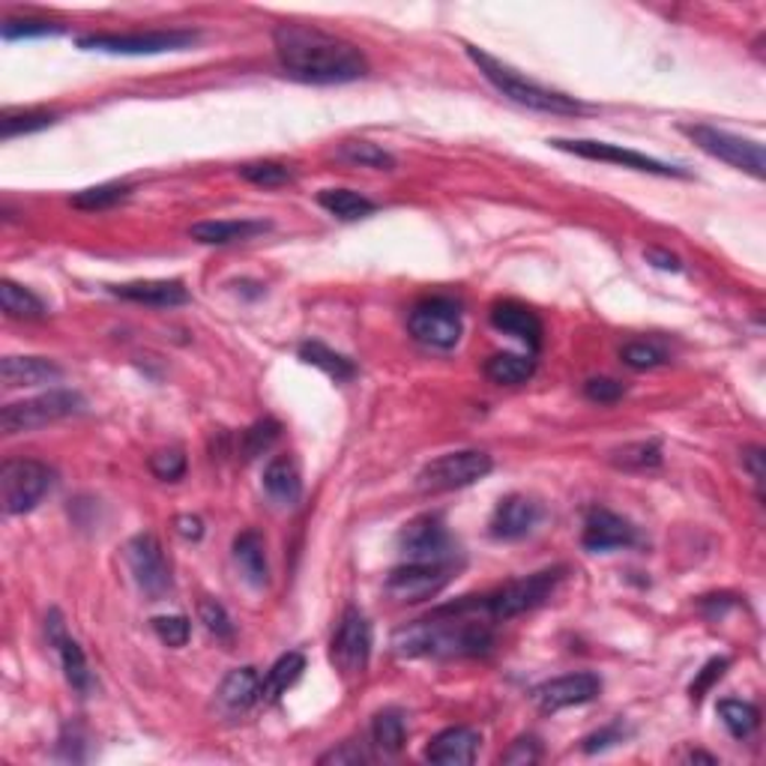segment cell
<instances>
[{
	"instance_id": "obj_52",
	"label": "cell",
	"mask_w": 766,
	"mask_h": 766,
	"mask_svg": "<svg viewBox=\"0 0 766 766\" xmlns=\"http://www.w3.org/2000/svg\"><path fill=\"white\" fill-rule=\"evenodd\" d=\"M743 464L748 470H752V477H755V482H757V485H760V482H764V449H760V447L745 449Z\"/></svg>"
},
{
	"instance_id": "obj_27",
	"label": "cell",
	"mask_w": 766,
	"mask_h": 766,
	"mask_svg": "<svg viewBox=\"0 0 766 766\" xmlns=\"http://www.w3.org/2000/svg\"><path fill=\"white\" fill-rule=\"evenodd\" d=\"M234 560L240 572L252 587H264L270 581V566H266V545L261 533L243 530L234 539Z\"/></svg>"
},
{
	"instance_id": "obj_2",
	"label": "cell",
	"mask_w": 766,
	"mask_h": 766,
	"mask_svg": "<svg viewBox=\"0 0 766 766\" xmlns=\"http://www.w3.org/2000/svg\"><path fill=\"white\" fill-rule=\"evenodd\" d=\"M482 602H456L437 608L428 620L407 623L393 635V649L405 659H458L482 656L494 647V632L477 614Z\"/></svg>"
},
{
	"instance_id": "obj_48",
	"label": "cell",
	"mask_w": 766,
	"mask_h": 766,
	"mask_svg": "<svg viewBox=\"0 0 766 766\" xmlns=\"http://www.w3.org/2000/svg\"><path fill=\"white\" fill-rule=\"evenodd\" d=\"M0 33L7 43H12V40H31V36H52V33H57V28L48 22H12L10 19Z\"/></svg>"
},
{
	"instance_id": "obj_49",
	"label": "cell",
	"mask_w": 766,
	"mask_h": 766,
	"mask_svg": "<svg viewBox=\"0 0 766 766\" xmlns=\"http://www.w3.org/2000/svg\"><path fill=\"white\" fill-rule=\"evenodd\" d=\"M614 743H623V731H620L617 724H614V727H602L599 734L587 736L584 752L587 755H597V752H605V748H611Z\"/></svg>"
},
{
	"instance_id": "obj_40",
	"label": "cell",
	"mask_w": 766,
	"mask_h": 766,
	"mask_svg": "<svg viewBox=\"0 0 766 766\" xmlns=\"http://www.w3.org/2000/svg\"><path fill=\"white\" fill-rule=\"evenodd\" d=\"M240 177L252 186H264V189H276V186H287L294 180V174L278 162H245V165H240Z\"/></svg>"
},
{
	"instance_id": "obj_33",
	"label": "cell",
	"mask_w": 766,
	"mask_h": 766,
	"mask_svg": "<svg viewBox=\"0 0 766 766\" xmlns=\"http://www.w3.org/2000/svg\"><path fill=\"white\" fill-rule=\"evenodd\" d=\"M372 740L381 752H386V755H398V752L405 748L407 740L405 715L398 713V710H383V713L374 715Z\"/></svg>"
},
{
	"instance_id": "obj_8",
	"label": "cell",
	"mask_w": 766,
	"mask_h": 766,
	"mask_svg": "<svg viewBox=\"0 0 766 766\" xmlns=\"http://www.w3.org/2000/svg\"><path fill=\"white\" fill-rule=\"evenodd\" d=\"M563 578V569H543V572H533L527 578H518V581H510L503 584L497 593L491 597H482V608L491 620H512L518 614H527L533 608H539L545 599L551 597L554 587L560 584Z\"/></svg>"
},
{
	"instance_id": "obj_39",
	"label": "cell",
	"mask_w": 766,
	"mask_h": 766,
	"mask_svg": "<svg viewBox=\"0 0 766 766\" xmlns=\"http://www.w3.org/2000/svg\"><path fill=\"white\" fill-rule=\"evenodd\" d=\"M54 123V114L48 111H3L0 118V135L10 141L19 139V135H28V132H36V129H45Z\"/></svg>"
},
{
	"instance_id": "obj_19",
	"label": "cell",
	"mask_w": 766,
	"mask_h": 766,
	"mask_svg": "<svg viewBox=\"0 0 766 766\" xmlns=\"http://www.w3.org/2000/svg\"><path fill=\"white\" fill-rule=\"evenodd\" d=\"M543 518V506L533 501V497H524V494H510L497 503V510L491 515V536L494 539H524L527 533L539 524Z\"/></svg>"
},
{
	"instance_id": "obj_29",
	"label": "cell",
	"mask_w": 766,
	"mask_h": 766,
	"mask_svg": "<svg viewBox=\"0 0 766 766\" xmlns=\"http://www.w3.org/2000/svg\"><path fill=\"white\" fill-rule=\"evenodd\" d=\"M536 372V360L527 353H494L485 360V377L501 386H522Z\"/></svg>"
},
{
	"instance_id": "obj_24",
	"label": "cell",
	"mask_w": 766,
	"mask_h": 766,
	"mask_svg": "<svg viewBox=\"0 0 766 766\" xmlns=\"http://www.w3.org/2000/svg\"><path fill=\"white\" fill-rule=\"evenodd\" d=\"M264 491L278 506H297L303 497V479H299L297 461L287 456L273 458L264 470Z\"/></svg>"
},
{
	"instance_id": "obj_7",
	"label": "cell",
	"mask_w": 766,
	"mask_h": 766,
	"mask_svg": "<svg viewBox=\"0 0 766 766\" xmlns=\"http://www.w3.org/2000/svg\"><path fill=\"white\" fill-rule=\"evenodd\" d=\"M494 468L489 452L482 449H458V452H447V456L435 458L428 461L426 468L419 470L416 477V485L423 491H456V489H468L479 479H485Z\"/></svg>"
},
{
	"instance_id": "obj_45",
	"label": "cell",
	"mask_w": 766,
	"mask_h": 766,
	"mask_svg": "<svg viewBox=\"0 0 766 766\" xmlns=\"http://www.w3.org/2000/svg\"><path fill=\"white\" fill-rule=\"evenodd\" d=\"M584 395L597 405H617L620 398L626 395V386L614 381V377H590L584 383Z\"/></svg>"
},
{
	"instance_id": "obj_47",
	"label": "cell",
	"mask_w": 766,
	"mask_h": 766,
	"mask_svg": "<svg viewBox=\"0 0 766 766\" xmlns=\"http://www.w3.org/2000/svg\"><path fill=\"white\" fill-rule=\"evenodd\" d=\"M539 757H543V745H539V740H536V736H522V740H515V743L510 745V752H506L501 760L512 766H527V764H536Z\"/></svg>"
},
{
	"instance_id": "obj_44",
	"label": "cell",
	"mask_w": 766,
	"mask_h": 766,
	"mask_svg": "<svg viewBox=\"0 0 766 766\" xmlns=\"http://www.w3.org/2000/svg\"><path fill=\"white\" fill-rule=\"evenodd\" d=\"M198 617H201L204 628H207L210 635H216V638L228 641L234 635V623H231L228 611H225L216 599H204L201 605H198Z\"/></svg>"
},
{
	"instance_id": "obj_12",
	"label": "cell",
	"mask_w": 766,
	"mask_h": 766,
	"mask_svg": "<svg viewBox=\"0 0 766 766\" xmlns=\"http://www.w3.org/2000/svg\"><path fill=\"white\" fill-rule=\"evenodd\" d=\"M551 147L563 150V153H572V156H581V160L593 162H611V165H623V168L644 171V174H656V177H689V171L677 168V165H668V162H659L647 156V153H638V150L620 147V144H608V141H587V139H554L548 141Z\"/></svg>"
},
{
	"instance_id": "obj_1",
	"label": "cell",
	"mask_w": 766,
	"mask_h": 766,
	"mask_svg": "<svg viewBox=\"0 0 766 766\" xmlns=\"http://www.w3.org/2000/svg\"><path fill=\"white\" fill-rule=\"evenodd\" d=\"M273 45L282 69L309 85H348L369 73L357 45L311 24H278Z\"/></svg>"
},
{
	"instance_id": "obj_30",
	"label": "cell",
	"mask_w": 766,
	"mask_h": 766,
	"mask_svg": "<svg viewBox=\"0 0 766 766\" xmlns=\"http://www.w3.org/2000/svg\"><path fill=\"white\" fill-rule=\"evenodd\" d=\"M318 204L332 214L341 222H357V219H365L377 210V204L369 201L365 195L351 189H324L318 192Z\"/></svg>"
},
{
	"instance_id": "obj_51",
	"label": "cell",
	"mask_w": 766,
	"mask_h": 766,
	"mask_svg": "<svg viewBox=\"0 0 766 766\" xmlns=\"http://www.w3.org/2000/svg\"><path fill=\"white\" fill-rule=\"evenodd\" d=\"M174 527H177V533H180L183 539H192V543H198L204 536L201 518H195V515H177Z\"/></svg>"
},
{
	"instance_id": "obj_18",
	"label": "cell",
	"mask_w": 766,
	"mask_h": 766,
	"mask_svg": "<svg viewBox=\"0 0 766 766\" xmlns=\"http://www.w3.org/2000/svg\"><path fill=\"white\" fill-rule=\"evenodd\" d=\"M45 632H48V641H52L57 656H61L66 682L73 686L75 692H90V689H94V674H90V665H87L85 659V649L78 647V641L66 635L64 617H61L57 611H52L48 620H45Z\"/></svg>"
},
{
	"instance_id": "obj_5",
	"label": "cell",
	"mask_w": 766,
	"mask_h": 766,
	"mask_svg": "<svg viewBox=\"0 0 766 766\" xmlns=\"http://www.w3.org/2000/svg\"><path fill=\"white\" fill-rule=\"evenodd\" d=\"M85 411V398L73 390H48L43 395H33L15 405H7L0 411V428L3 435H24L36 428L61 423L66 416H75Z\"/></svg>"
},
{
	"instance_id": "obj_37",
	"label": "cell",
	"mask_w": 766,
	"mask_h": 766,
	"mask_svg": "<svg viewBox=\"0 0 766 766\" xmlns=\"http://www.w3.org/2000/svg\"><path fill=\"white\" fill-rule=\"evenodd\" d=\"M127 195H129L127 183H102V186H90V189L75 192L73 207L94 214V210H108V207H114V204L123 201Z\"/></svg>"
},
{
	"instance_id": "obj_23",
	"label": "cell",
	"mask_w": 766,
	"mask_h": 766,
	"mask_svg": "<svg viewBox=\"0 0 766 766\" xmlns=\"http://www.w3.org/2000/svg\"><path fill=\"white\" fill-rule=\"evenodd\" d=\"M61 377H64L61 365H54L45 357H7V360L0 362V381H3L7 390L57 383Z\"/></svg>"
},
{
	"instance_id": "obj_16",
	"label": "cell",
	"mask_w": 766,
	"mask_h": 766,
	"mask_svg": "<svg viewBox=\"0 0 766 766\" xmlns=\"http://www.w3.org/2000/svg\"><path fill=\"white\" fill-rule=\"evenodd\" d=\"M599 694H602V680L597 674L593 670H578V674H566V677L543 682L533 692V701L539 703L543 713H557V710H566V707H581V703L597 701Z\"/></svg>"
},
{
	"instance_id": "obj_26",
	"label": "cell",
	"mask_w": 766,
	"mask_h": 766,
	"mask_svg": "<svg viewBox=\"0 0 766 766\" xmlns=\"http://www.w3.org/2000/svg\"><path fill=\"white\" fill-rule=\"evenodd\" d=\"M270 231V222H255V219H234V222H198L189 228L192 240L204 245H228L243 243L252 237Z\"/></svg>"
},
{
	"instance_id": "obj_32",
	"label": "cell",
	"mask_w": 766,
	"mask_h": 766,
	"mask_svg": "<svg viewBox=\"0 0 766 766\" xmlns=\"http://www.w3.org/2000/svg\"><path fill=\"white\" fill-rule=\"evenodd\" d=\"M0 306L10 318H22V320H36L45 315V303L33 291L28 287L15 285L12 278H3L0 282Z\"/></svg>"
},
{
	"instance_id": "obj_42",
	"label": "cell",
	"mask_w": 766,
	"mask_h": 766,
	"mask_svg": "<svg viewBox=\"0 0 766 766\" xmlns=\"http://www.w3.org/2000/svg\"><path fill=\"white\" fill-rule=\"evenodd\" d=\"M150 473L162 482H177L186 473V456L180 449H160L150 456Z\"/></svg>"
},
{
	"instance_id": "obj_25",
	"label": "cell",
	"mask_w": 766,
	"mask_h": 766,
	"mask_svg": "<svg viewBox=\"0 0 766 766\" xmlns=\"http://www.w3.org/2000/svg\"><path fill=\"white\" fill-rule=\"evenodd\" d=\"M258 694H261V677H258V670L237 668L222 680L219 692H216V701H219V707H222L225 713L237 715L245 713V710L258 701Z\"/></svg>"
},
{
	"instance_id": "obj_34",
	"label": "cell",
	"mask_w": 766,
	"mask_h": 766,
	"mask_svg": "<svg viewBox=\"0 0 766 766\" xmlns=\"http://www.w3.org/2000/svg\"><path fill=\"white\" fill-rule=\"evenodd\" d=\"M719 715H722V724L731 731L734 740L752 736L757 731V724H760V713H757L755 703L736 701V698L719 701Z\"/></svg>"
},
{
	"instance_id": "obj_15",
	"label": "cell",
	"mask_w": 766,
	"mask_h": 766,
	"mask_svg": "<svg viewBox=\"0 0 766 766\" xmlns=\"http://www.w3.org/2000/svg\"><path fill=\"white\" fill-rule=\"evenodd\" d=\"M449 584V566L444 563H402L386 578V597L395 602H426Z\"/></svg>"
},
{
	"instance_id": "obj_41",
	"label": "cell",
	"mask_w": 766,
	"mask_h": 766,
	"mask_svg": "<svg viewBox=\"0 0 766 766\" xmlns=\"http://www.w3.org/2000/svg\"><path fill=\"white\" fill-rule=\"evenodd\" d=\"M620 360L626 362L628 369H635V372H647V369L665 365V362H668V353L661 351V348H656V344H649V341H632V344H626V348L620 351Z\"/></svg>"
},
{
	"instance_id": "obj_17",
	"label": "cell",
	"mask_w": 766,
	"mask_h": 766,
	"mask_svg": "<svg viewBox=\"0 0 766 766\" xmlns=\"http://www.w3.org/2000/svg\"><path fill=\"white\" fill-rule=\"evenodd\" d=\"M638 543V530L635 524L617 515L611 510H590L587 512L584 533H581V545L587 551L605 554L614 548H628Z\"/></svg>"
},
{
	"instance_id": "obj_50",
	"label": "cell",
	"mask_w": 766,
	"mask_h": 766,
	"mask_svg": "<svg viewBox=\"0 0 766 766\" xmlns=\"http://www.w3.org/2000/svg\"><path fill=\"white\" fill-rule=\"evenodd\" d=\"M360 760H369V757L362 755L353 743H344L341 748H332L330 755L320 757V764H360Z\"/></svg>"
},
{
	"instance_id": "obj_10",
	"label": "cell",
	"mask_w": 766,
	"mask_h": 766,
	"mask_svg": "<svg viewBox=\"0 0 766 766\" xmlns=\"http://www.w3.org/2000/svg\"><path fill=\"white\" fill-rule=\"evenodd\" d=\"M198 40L192 31H147V33H90L78 40V48L102 54H162L183 52Z\"/></svg>"
},
{
	"instance_id": "obj_4",
	"label": "cell",
	"mask_w": 766,
	"mask_h": 766,
	"mask_svg": "<svg viewBox=\"0 0 766 766\" xmlns=\"http://www.w3.org/2000/svg\"><path fill=\"white\" fill-rule=\"evenodd\" d=\"M54 470L36 458H10L0 468V497L7 515H24L45 501L54 489Z\"/></svg>"
},
{
	"instance_id": "obj_53",
	"label": "cell",
	"mask_w": 766,
	"mask_h": 766,
	"mask_svg": "<svg viewBox=\"0 0 766 766\" xmlns=\"http://www.w3.org/2000/svg\"><path fill=\"white\" fill-rule=\"evenodd\" d=\"M647 261L649 264H656L659 270H670V273H680V258L668 255V252H661V249H649L647 252Z\"/></svg>"
},
{
	"instance_id": "obj_14",
	"label": "cell",
	"mask_w": 766,
	"mask_h": 766,
	"mask_svg": "<svg viewBox=\"0 0 766 766\" xmlns=\"http://www.w3.org/2000/svg\"><path fill=\"white\" fill-rule=\"evenodd\" d=\"M127 563L135 584L147 599L160 602L171 590V566L160 539L153 533H139L127 543Z\"/></svg>"
},
{
	"instance_id": "obj_9",
	"label": "cell",
	"mask_w": 766,
	"mask_h": 766,
	"mask_svg": "<svg viewBox=\"0 0 766 766\" xmlns=\"http://www.w3.org/2000/svg\"><path fill=\"white\" fill-rule=\"evenodd\" d=\"M407 330L419 344H426L431 351H452L461 341V309L458 303L447 297H431L416 303L411 318H407Z\"/></svg>"
},
{
	"instance_id": "obj_20",
	"label": "cell",
	"mask_w": 766,
	"mask_h": 766,
	"mask_svg": "<svg viewBox=\"0 0 766 766\" xmlns=\"http://www.w3.org/2000/svg\"><path fill=\"white\" fill-rule=\"evenodd\" d=\"M491 327L494 330L506 332L512 339L524 341L530 351H539L543 348V320L536 318V311L527 309L524 303H515V299H501L491 306Z\"/></svg>"
},
{
	"instance_id": "obj_31",
	"label": "cell",
	"mask_w": 766,
	"mask_h": 766,
	"mask_svg": "<svg viewBox=\"0 0 766 766\" xmlns=\"http://www.w3.org/2000/svg\"><path fill=\"white\" fill-rule=\"evenodd\" d=\"M299 360L309 362V365H315V369H320V372H327L332 381H351L353 374H357V365H353L348 357L330 351V348H327V344H320V341H306V344H299Z\"/></svg>"
},
{
	"instance_id": "obj_36",
	"label": "cell",
	"mask_w": 766,
	"mask_h": 766,
	"mask_svg": "<svg viewBox=\"0 0 766 766\" xmlns=\"http://www.w3.org/2000/svg\"><path fill=\"white\" fill-rule=\"evenodd\" d=\"M611 464H617L623 470H649L661 464V447L656 440H638V444H626L623 449L611 452Z\"/></svg>"
},
{
	"instance_id": "obj_28",
	"label": "cell",
	"mask_w": 766,
	"mask_h": 766,
	"mask_svg": "<svg viewBox=\"0 0 766 766\" xmlns=\"http://www.w3.org/2000/svg\"><path fill=\"white\" fill-rule=\"evenodd\" d=\"M303 670H306V656H303V653H285V656H278V659L273 661V668L266 670V677L261 680L258 701L276 703L278 698L303 677Z\"/></svg>"
},
{
	"instance_id": "obj_11",
	"label": "cell",
	"mask_w": 766,
	"mask_h": 766,
	"mask_svg": "<svg viewBox=\"0 0 766 766\" xmlns=\"http://www.w3.org/2000/svg\"><path fill=\"white\" fill-rule=\"evenodd\" d=\"M398 551L407 563H452L456 545L440 515H419L398 533Z\"/></svg>"
},
{
	"instance_id": "obj_21",
	"label": "cell",
	"mask_w": 766,
	"mask_h": 766,
	"mask_svg": "<svg viewBox=\"0 0 766 766\" xmlns=\"http://www.w3.org/2000/svg\"><path fill=\"white\" fill-rule=\"evenodd\" d=\"M111 294L139 306H153V309H174V306H186L189 303V291L183 282L174 278H147V282H127V285H114Z\"/></svg>"
},
{
	"instance_id": "obj_6",
	"label": "cell",
	"mask_w": 766,
	"mask_h": 766,
	"mask_svg": "<svg viewBox=\"0 0 766 766\" xmlns=\"http://www.w3.org/2000/svg\"><path fill=\"white\" fill-rule=\"evenodd\" d=\"M682 132L698 144V147L713 156L719 162H727L731 168L745 171L752 174L755 180H764L766 174V156H764V144H757L752 139H743V135H734L727 129L719 127H707V123H689L682 127Z\"/></svg>"
},
{
	"instance_id": "obj_35",
	"label": "cell",
	"mask_w": 766,
	"mask_h": 766,
	"mask_svg": "<svg viewBox=\"0 0 766 766\" xmlns=\"http://www.w3.org/2000/svg\"><path fill=\"white\" fill-rule=\"evenodd\" d=\"M339 160L351 162V165H360V168H377V171H393L395 156L390 150L377 147L372 141H344L339 147Z\"/></svg>"
},
{
	"instance_id": "obj_3",
	"label": "cell",
	"mask_w": 766,
	"mask_h": 766,
	"mask_svg": "<svg viewBox=\"0 0 766 766\" xmlns=\"http://www.w3.org/2000/svg\"><path fill=\"white\" fill-rule=\"evenodd\" d=\"M464 52L473 61L482 78L489 81L497 94H503L512 102H518L524 108H533V111H543V114H581L584 111V102H578L572 96L560 94V90H551V87H543L524 78L518 69H512L497 57H491L489 52H482L479 45H464Z\"/></svg>"
},
{
	"instance_id": "obj_46",
	"label": "cell",
	"mask_w": 766,
	"mask_h": 766,
	"mask_svg": "<svg viewBox=\"0 0 766 766\" xmlns=\"http://www.w3.org/2000/svg\"><path fill=\"white\" fill-rule=\"evenodd\" d=\"M727 665H731V661H727L722 656V659H710V661H707V665H703L701 670H698V677H694V682H692V686H689V692H692V701H701L703 694L710 692L715 682L722 680L724 670H727Z\"/></svg>"
},
{
	"instance_id": "obj_13",
	"label": "cell",
	"mask_w": 766,
	"mask_h": 766,
	"mask_svg": "<svg viewBox=\"0 0 766 766\" xmlns=\"http://www.w3.org/2000/svg\"><path fill=\"white\" fill-rule=\"evenodd\" d=\"M330 659L344 677H360L362 670L369 668V659H372V623L365 620L360 608H344L339 628L332 635Z\"/></svg>"
},
{
	"instance_id": "obj_22",
	"label": "cell",
	"mask_w": 766,
	"mask_h": 766,
	"mask_svg": "<svg viewBox=\"0 0 766 766\" xmlns=\"http://www.w3.org/2000/svg\"><path fill=\"white\" fill-rule=\"evenodd\" d=\"M482 736L473 727H447L426 745V760L437 766H468L477 760Z\"/></svg>"
},
{
	"instance_id": "obj_38",
	"label": "cell",
	"mask_w": 766,
	"mask_h": 766,
	"mask_svg": "<svg viewBox=\"0 0 766 766\" xmlns=\"http://www.w3.org/2000/svg\"><path fill=\"white\" fill-rule=\"evenodd\" d=\"M278 435H282V426H278L276 419H258L255 426L245 428L243 437H240V449H243L245 461L264 456L266 449L276 444Z\"/></svg>"
},
{
	"instance_id": "obj_43",
	"label": "cell",
	"mask_w": 766,
	"mask_h": 766,
	"mask_svg": "<svg viewBox=\"0 0 766 766\" xmlns=\"http://www.w3.org/2000/svg\"><path fill=\"white\" fill-rule=\"evenodd\" d=\"M153 632L162 644L168 647H186V641L192 635V623L183 614H171V617H153Z\"/></svg>"
}]
</instances>
